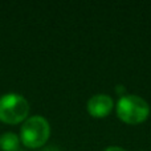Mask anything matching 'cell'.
I'll return each mask as SVG.
<instances>
[{"label": "cell", "instance_id": "6da1fadb", "mask_svg": "<svg viewBox=\"0 0 151 151\" xmlns=\"http://www.w3.org/2000/svg\"><path fill=\"white\" fill-rule=\"evenodd\" d=\"M50 125L42 115H32L23 122L20 129V142L28 149H39L48 142Z\"/></svg>", "mask_w": 151, "mask_h": 151}, {"label": "cell", "instance_id": "7a4b0ae2", "mask_svg": "<svg viewBox=\"0 0 151 151\" xmlns=\"http://www.w3.org/2000/svg\"><path fill=\"white\" fill-rule=\"evenodd\" d=\"M117 115L121 121L129 125H138L147 119L150 106L142 97L135 94H125L117 102Z\"/></svg>", "mask_w": 151, "mask_h": 151}, {"label": "cell", "instance_id": "3957f363", "mask_svg": "<svg viewBox=\"0 0 151 151\" xmlns=\"http://www.w3.org/2000/svg\"><path fill=\"white\" fill-rule=\"evenodd\" d=\"M29 102L19 93H5L0 97V121L8 125H17L28 118Z\"/></svg>", "mask_w": 151, "mask_h": 151}, {"label": "cell", "instance_id": "277c9868", "mask_svg": "<svg viewBox=\"0 0 151 151\" xmlns=\"http://www.w3.org/2000/svg\"><path fill=\"white\" fill-rule=\"evenodd\" d=\"M113 106H114V102L111 97L107 94H94L91 98H89L86 104L89 114L94 118H105L110 114Z\"/></svg>", "mask_w": 151, "mask_h": 151}, {"label": "cell", "instance_id": "5b68a950", "mask_svg": "<svg viewBox=\"0 0 151 151\" xmlns=\"http://www.w3.org/2000/svg\"><path fill=\"white\" fill-rule=\"evenodd\" d=\"M20 145V137L12 131H7L0 135V150L3 151H16Z\"/></svg>", "mask_w": 151, "mask_h": 151}, {"label": "cell", "instance_id": "8992f818", "mask_svg": "<svg viewBox=\"0 0 151 151\" xmlns=\"http://www.w3.org/2000/svg\"><path fill=\"white\" fill-rule=\"evenodd\" d=\"M104 151H126V150L123 149V147H119V146H109Z\"/></svg>", "mask_w": 151, "mask_h": 151}]
</instances>
